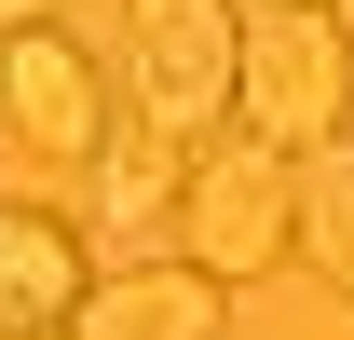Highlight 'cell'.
Wrapping results in <instances>:
<instances>
[{"label":"cell","mask_w":354,"mask_h":340,"mask_svg":"<svg viewBox=\"0 0 354 340\" xmlns=\"http://www.w3.org/2000/svg\"><path fill=\"white\" fill-rule=\"evenodd\" d=\"M68 340H218V272H191V258L109 272V286H82Z\"/></svg>","instance_id":"5"},{"label":"cell","mask_w":354,"mask_h":340,"mask_svg":"<svg viewBox=\"0 0 354 340\" xmlns=\"http://www.w3.org/2000/svg\"><path fill=\"white\" fill-rule=\"evenodd\" d=\"M177 177H191V150L164 123L109 109V136H95V218H177Z\"/></svg>","instance_id":"8"},{"label":"cell","mask_w":354,"mask_h":340,"mask_svg":"<svg viewBox=\"0 0 354 340\" xmlns=\"http://www.w3.org/2000/svg\"><path fill=\"white\" fill-rule=\"evenodd\" d=\"M177 258L218 272V286H259L286 258V150L245 123L191 136V177H177Z\"/></svg>","instance_id":"2"},{"label":"cell","mask_w":354,"mask_h":340,"mask_svg":"<svg viewBox=\"0 0 354 340\" xmlns=\"http://www.w3.org/2000/svg\"><path fill=\"white\" fill-rule=\"evenodd\" d=\"M82 218L55 205H0V327H68L82 313Z\"/></svg>","instance_id":"6"},{"label":"cell","mask_w":354,"mask_h":340,"mask_svg":"<svg viewBox=\"0 0 354 340\" xmlns=\"http://www.w3.org/2000/svg\"><path fill=\"white\" fill-rule=\"evenodd\" d=\"M0 340H68V327H0Z\"/></svg>","instance_id":"10"},{"label":"cell","mask_w":354,"mask_h":340,"mask_svg":"<svg viewBox=\"0 0 354 340\" xmlns=\"http://www.w3.org/2000/svg\"><path fill=\"white\" fill-rule=\"evenodd\" d=\"M286 258H300L327 299H354V123L313 136L286 164Z\"/></svg>","instance_id":"7"},{"label":"cell","mask_w":354,"mask_h":340,"mask_svg":"<svg viewBox=\"0 0 354 340\" xmlns=\"http://www.w3.org/2000/svg\"><path fill=\"white\" fill-rule=\"evenodd\" d=\"M232 55H245L232 0H123V109L164 123L177 150L232 123Z\"/></svg>","instance_id":"3"},{"label":"cell","mask_w":354,"mask_h":340,"mask_svg":"<svg viewBox=\"0 0 354 340\" xmlns=\"http://www.w3.org/2000/svg\"><path fill=\"white\" fill-rule=\"evenodd\" d=\"M41 14H55V0H0V28H41Z\"/></svg>","instance_id":"9"},{"label":"cell","mask_w":354,"mask_h":340,"mask_svg":"<svg viewBox=\"0 0 354 340\" xmlns=\"http://www.w3.org/2000/svg\"><path fill=\"white\" fill-rule=\"evenodd\" d=\"M232 123L272 136L286 164H300L313 136L354 123V41H341V14H327V0H259V14H245V55H232Z\"/></svg>","instance_id":"1"},{"label":"cell","mask_w":354,"mask_h":340,"mask_svg":"<svg viewBox=\"0 0 354 340\" xmlns=\"http://www.w3.org/2000/svg\"><path fill=\"white\" fill-rule=\"evenodd\" d=\"M0 136L14 150H41V164H95V136H109V82H95V55L68 28H0Z\"/></svg>","instance_id":"4"}]
</instances>
